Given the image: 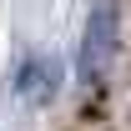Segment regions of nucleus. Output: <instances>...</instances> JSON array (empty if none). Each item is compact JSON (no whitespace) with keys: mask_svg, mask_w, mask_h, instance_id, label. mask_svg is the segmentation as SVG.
Returning <instances> with one entry per match:
<instances>
[{"mask_svg":"<svg viewBox=\"0 0 131 131\" xmlns=\"http://www.w3.org/2000/svg\"><path fill=\"white\" fill-rule=\"evenodd\" d=\"M111 50H116V10L111 5H96L91 10V25H86V40H81V81L96 86L111 66Z\"/></svg>","mask_w":131,"mask_h":131,"instance_id":"1","label":"nucleus"},{"mask_svg":"<svg viewBox=\"0 0 131 131\" xmlns=\"http://www.w3.org/2000/svg\"><path fill=\"white\" fill-rule=\"evenodd\" d=\"M50 81H56V76H50V66H46V61L25 66V71H20V96L30 101V106H40V101L50 96Z\"/></svg>","mask_w":131,"mask_h":131,"instance_id":"2","label":"nucleus"}]
</instances>
